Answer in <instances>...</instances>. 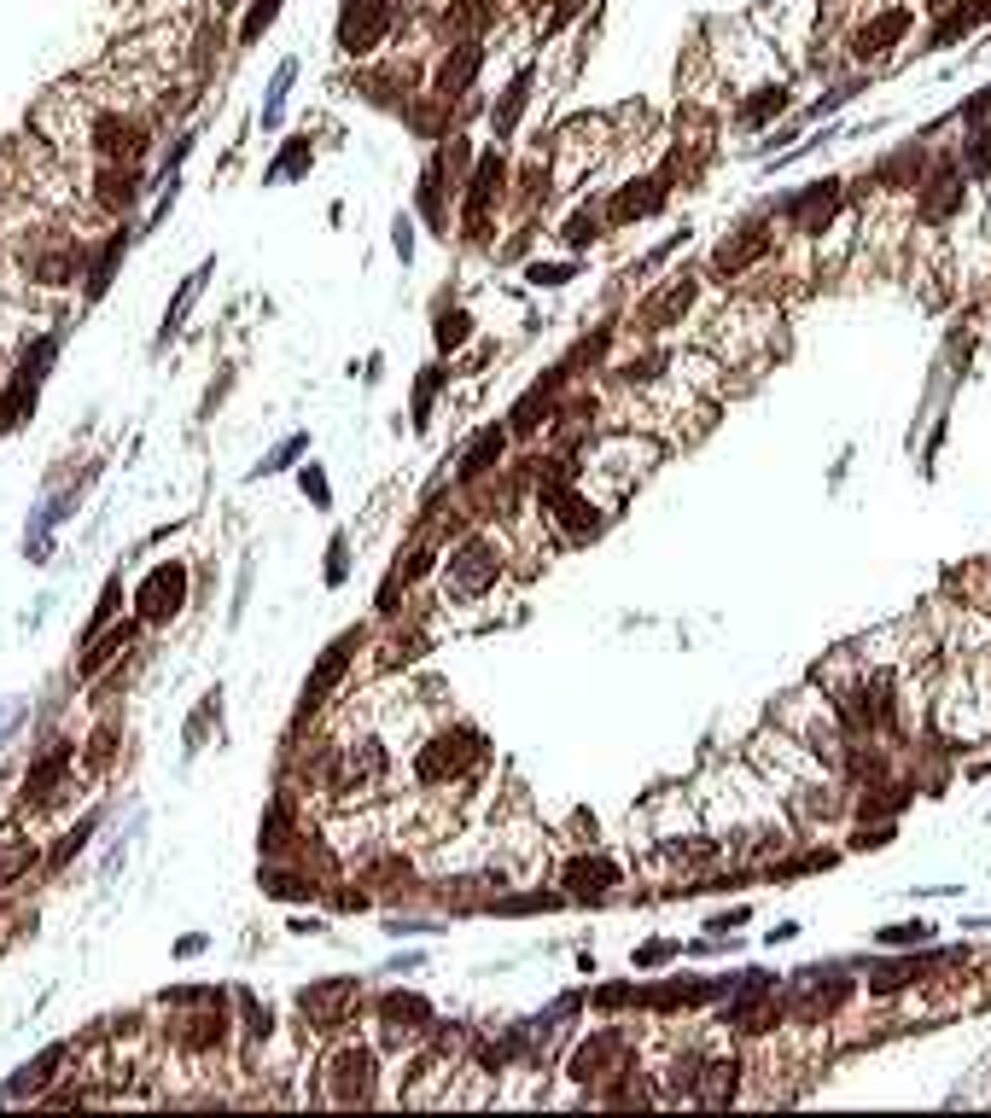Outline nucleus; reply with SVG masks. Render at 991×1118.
I'll return each mask as SVG.
<instances>
[{
	"label": "nucleus",
	"mask_w": 991,
	"mask_h": 1118,
	"mask_svg": "<svg viewBox=\"0 0 991 1118\" xmlns=\"http://www.w3.org/2000/svg\"><path fill=\"white\" fill-rule=\"evenodd\" d=\"M484 757V740L473 734V728H456V734H438V740H426L420 745V757H414V775L426 787H444V781H456V775H467Z\"/></svg>",
	"instance_id": "obj_1"
},
{
	"label": "nucleus",
	"mask_w": 991,
	"mask_h": 1118,
	"mask_svg": "<svg viewBox=\"0 0 991 1118\" xmlns=\"http://www.w3.org/2000/svg\"><path fill=\"white\" fill-rule=\"evenodd\" d=\"M501 578V554H496V542H484V536H467L456 554H449V571H444V583L456 588V595H484Z\"/></svg>",
	"instance_id": "obj_2"
},
{
	"label": "nucleus",
	"mask_w": 991,
	"mask_h": 1118,
	"mask_svg": "<svg viewBox=\"0 0 991 1118\" xmlns=\"http://www.w3.org/2000/svg\"><path fill=\"white\" fill-rule=\"evenodd\" d=\"M181 606H188V566H181V559L158 566L153 578L134 588V612H141V623H170Z\"/></svg>",
	"instance_id": "obj_3"
},
{
	"label": "nucleus",
	"mask_w": 991,
	"mask_h": 1118,
	"mask_svg": "<svg viewBox=\"0 0 991 1118\" xmlns=\"http://www.w3.org/2000/svg\"><path fill=\"white\" fill-rule=\"evenodd\" d=\"M327 1101L339 1107H356V1101H374V1048L345 1043L339 1055L327 1060Z\"/></svg>",
	"instance_id": "obj_4"
},
{
	"label": "nucleus",
	"mask_w": 991,
	"mask_h": 1118,
	"mask_svg": "<svg viewBox=\"0 0 991 1118\" xmlns=\"http://www.w3.org/2000/svg\"><path fill=\"white\" fill-rule=\"evenodd\" d=\"M362 1002V991H356V979H327V985H310L304 996H298V1008H304V1020L315 1031H339L350 1025V1008Z\"/></svg>",
	"instance_id": "obj_5"
},
{
	"label": "nucleus",
	"mask_w": 991,
	"mask_h": 1118,
	"mask_svg": "<svg viewBox=\"0 0 991 1118\" xmlns=\"http://www.w3.org/2000/svg\"><path fill=\"white\" fill-rule=\"evenodd\" d=\"M385 29H391V7H385V0H345V12H339V47L345 53H374Z\"/></svg>",
	"instance_id": "obj_6"
},
{
	"label": "nucleus",
	"mask_w": 991,
	"mask_h": 1118,
	"mask_svg": "<svg viewBox=\"0 0 991 1118\" xmlns=\"http://www.w3.org/2000/svg\"><path fill=\"white\" fill-rule=\"evenodd\" d=\"M956 205H963V169H956V163H939L933 175L921 181L916 216H921V222H945V216H956Z\"/></svg>",
	"instance_id": "obj_7"
},
{
	"label": "nucleus",
	"mask_w": 991,
	"mask_h": 1118,
	"mask_svg": "<svg viewBox=\"0 0 991 1118\" xmlns=\"http://www.w3.org/2000/svg\"><path fill=\"white\" fill-rule=\"evenodd\" d=\"M834 210H839V181H817L811 193H799L787 205V222H794V233H822L834 222Z\"/></svg>",
	"instance_id": "obj_8"
},
{
	"label": "nucleus",
	"mask_w": 991,
	"mask_h": 1118,
	"mask_svg": "<svg viewBox=\"0 0 991 1118\" xmlns=\"http://www.w3.org/2000/svg\"><path fill=\"white\" fill-rule=\"evenodd\" d=\"M501 181H508V163L491 151L473 175V193H467V240H484V216H491V198L501 193Z\"/></svg>",
	"instance_id": "obj_9"
},
{
	"label": "nucleus",
	"mask_w": 991,
	"mask_h": 1118,
	"mask_svg": "<svg viewBox=\"0 0 991 1118\" xmlns=\"http://www.w3.org/2000/svg\"><path fill=\"white\" fill-rule=\"evenodd\" d=\"M904 29H910V7L881 12L875 24H863L858 36H851V53H858V59H881L886 47H898V41H904Z\"/></svg>",
	"instance_id": "obj_10"
},
{
	"label": "nucleus",
	"mask_w": 991,
	"mask_h": 1118,
	"mask_svg": "<svg viewBox=\"0 0 991 1118\" xmlns=\"http://www.w3.org/2000/svg\"><path fill=\"white\" fill-rule=\"evenodd\" d=\"M356 647H362V635H356V630H350V635H339V641H333V647H327V658H322V665H315L310 688H304V717H310V710L327 700V688H333V682H339V676H345V665H350V653H356Z\"/></svg>",
	"instance_id": "obj_11"
},
{
	"label": "nucleus",
	"mask_w": 991,
	"mask_h": 1118,
	"mask_svg": "<svg viewBox=\"0 0 991 1118\" xmlns=\"http://www.w3.org/2000/svg\"><path fill=\"white\" fill-rule=\"evenodd\" d=\"M694 292H700V285L688 280V275H682V280H670V285H665V292L653 297V303H642V327H648V332L677 327V320L688 315V303H694Z\"/></svg>",
	"instance_id": "obj_12"
},
{
	"label": "nucleus",
	"mask_w": 991,
	"mask_h": 1118,
	"mask_svg": "<svg viewBox=\"0 0 991 1118\" xmlns=\"http://www.w3.org/2000/svg\"><path fill=\"white\" fill-rule=\"evenodd\" d=\"M764 251H770L764 222H747L741 233H735V240L717 245V257H712V263H717V275H741V268H747L752 257H764Z\"/></svg>",
	"instance_id": "obj_13"
},
{
	"label": "nucleus",
	"mask_w": 991,
	"mask_h": 1118,
	"mask_svg": "<svg viewBox=\"0 0 991 1118\" xmlns=\"http://www.w3.org/2000/svg\"><path fill=\"white\" fill-rule=\"evenodd\" d=\"M613 1055H625V1037H618V1031H595V1037L578 1048V1060H572V1078H578V1083L613 1078V1072H607V1060H613Z\"/></svg>",
	"instance_id": "obj_14"
},
{
	"label": "nucleus",
	"mask_w": 991,
	"mask_h": 1118,
	"mask_svg": "<svg viewBox=\"0 0 991 1118\" xmlns=\"http://www.w3.org/2000/svg\"><path fill=\"white\" fill-rule=\"evenodd\" d=\"M660 205H665V181H653V175H648V181H630L625 193L613 198V222H642V216H653Z\"/></svg>",
	"instance_id": "obj_15"
},
{
	"label": "nucleus",
	"mask_w": 991,
	"mask_h": 1118,
	"mask_svg": "<svg viewBox=\"0 0 991 1118\" xmlns=\"http://www.w3.org/2000/svg\"><path fill=\"white\" fill-rule=\"evenodd\" d=\"M379 1020H385V1031H391V1037H402V1031L414 1037V1031H426L432 1008L420 1002V996H402V991H391V996L379 1002Z\"/></svg>",
	"instance_id": "obj_16"
},
{
	"label": "nucleus",
	"mask_w": 991,
	"mask_h": 1118,
	"mask_svg": "<svg viewBox=\"0 0 991 1118\" xmlns=\"http://www.w3.org/2000/svg\"><path fill=\"white\" fill-rule=\"evenodd\" d=\"M735 1090H741V1060H712V1066L700 1072L694 1101H705V1107H724V1101H735Z\"/></svg>",
	"instance_id": "obj_17"
},
{
	"label": "nucleus",
	"mask_w": 991,
	"mask_h": 1118,
	"mask_svg": "<svg viewBox=\"0 0 991 1118\" xmlns=\"http://www.w3.org/2000/svg\"><path fill=\"white\" fill-rule=\"evenodd\" d=\"M618 879V868L607 856H578V862H566V886H572L578 897H601Z\"/></svg>",
	"instance_id": "obj_18"
},
{
	"label": "nucleus",
	"mask_w": 991,
	"mask_h": 1118,
	"mask_svg": "<svg viewBox=\"0 0 991 1118\" xmlns=\"http://www.w3.org/2000/svg\"><path fill=\"white\" fill-rule=\"evenodd\" d=\"M479 59H484V47H479V41H461V47H456V59H444V71H438V94H444V99H456L467 82H473Z\"/></svg>",
	"instance_id": "obj_19"
},
{
	"label": "nucleus",
	"mask_w": 991,
	"mask_h": 1118,
	"mask_svg": "<svg viewBox=\"0 0 991 1118\" xmlns=\"http://www.w3.org/2000/svg\"><path fill=\"white\" fill-rule=\"evenodd\" d=\"M64 1055H71V1048H64V1043H53V1048H47V1055H41L36 1066H24V1072L12 1078V1090H7V1095H41L47 1083L59 1078V1060H64Z\"/></svg>",
	"instance_id": "obj_20"
},
{
	"label": "nucleus",
	"mask_w": 991,
	"mask_h": 1118,
	"mask_svg": "<svg viewBox=\"0 0 991 1118\" xmlns=\"http://www.w3.org/2000/svg\"><path fill=\"white\" fill-rule=\"evenodd\" d=\"M29 862H36V844L7 827V834H0V886H12L19 874H29Z\"/></svg>",
	"instance_id": "obj_21"
},
{
	"label": "nucleus",
	"mask_w": 991,
	"mask_h": 1118,
	"mask_svg": "<svg viewBox=\"0 0 991 1118\" xmlns=\"http://www.w3.org/2000/svg\"><path fill=\"white\" fill-rule=\"evenodd\" d=\"M501 449H508V437L501 432H484V437H473V449L461 454V478H484L496 461H501Z\"/></svg>",
	"instance_id": "obj_22"
},
{
	"label": "nucleus",
	"mask_w": 991,
	"mask_h": 1118,
	"mask_svg": "<svg viewBox=\"0 0 991 1118\" xmlns=\"http://www.w3.org/2000/svg\"><path fill=\"white\" fill-rule=\"evenodd\" d=\"M525 94H531V71H519V76H513V88L501 94V111H496V141H508V134H513L519 111H525Z\"/></svg>",
	"instance_id": "obj_23"
},
{
	"label": "nucleus",
	"mask_w": 991,
	"mask_h": 1118,
	"mask_svg": "<svg viewBox=\"0 0 991 1118\" xmlns=\"http://www.w3.org/2000/svg\"><path fill=\"white\" fill-rule=\"evenodd\" d=\"M776 111H787V88H759L741 106V129H759V123H770Z\"/></svg>",
	"instance_id": "obj_24"
},
{
	"label": "nucleus",
	"mask_w": 991,
	"mask_h": 1118,
	"mask_svg": "<svg viewBox=\"0 0 991 1118\" xmlns=\"http://www.w3.org/2000/svg\"><path fill=\"white\" fill-rule=\"evenodd\" d=\"M129 641H134V623H123V630H111V635H106V641H99V647H94L88 658H82V665H76V670H82V676H99V670H106V665H111V658H117V653H123V647H129Z\"/></svg>",
	"instance_id": "obj_25"
},
{
	"label": "nucleus",
	"mask_w": 991,
	"mask_h": 1118,
	"mask_svg": "<svg viewBox=\"0 0 991 1118\" xmlns=\"http://www.w3.org/2000/svg\"><path fill=\"white\" fill-rule=\"evenodd\" d=\"M980 19H991V0H974L968 12H951V19L933 29V47H945V41H956V36H968V29L980 24Z\"/></svg>",
	"instance_id": "obj_26"
},
{
	"label": "nucleus",
	"mask_w": 991,
	"mask_h": 1118,
	"mask_svg": "<svg viewBox=\"0 0 991 1118\" xmlns=\"http://www.w3.org/2000/svg\"><path fill=\"white\" fill-rule=\"evenodd\" d=\"M205 275H210V268H198V275H188V280H181L176 303H170V309H164V338H170V332H181V315L193 309V297H198V285H205Z\"/></svg>",
	"instance_id": "obj_27"
},
{
	"label": "nucleus",
	"mask_w": 991,
	"mask_h": 1118,
	"mask_svg": "<svg viewBox=\"0 0 991 1118\" xmlns=\"http://www.w3.org/2000/svg\"><path fill=\"white\" fill-rule=\"evenodd\" d=\"M287 844H292V822H287V804H275V810L263 816V851L280 856Z\"/></svg>",
	"instance_id": "obj_28"
},
{
	"label": "nucleus",
	"mask_w": 991,
	"mask_h": 1118,
	"mask_svg": "<svg viewBox=\"0 0 991 1118\" xmlns=\"http://www.w3.org/2000/svg\"><path fill=\"white\" fill-rule=\"evenodd\" d=\"M292 76H298V64L287 59L275 71V88H268V106H263V129H275L280 123V111H287V88H292Z\"/></svg>",
	"instance_id": "obj_29"
},
{
	"label": "nucleus",
	"mask_w": 991,
	"mask_h": 1118,
	"mask_svg": "<svg viewBox=\"0 0 991 1118\" xmlns=\"http://www.w3.org/2000/svg\"><path fill=\"white\" fill-rule=\"evenodd\" d=\"M467 338H473V320H467V309H444V315H438V344H444V350H461Z\"/></svg>",
	"instance_id": "obj_30"
},
{
	"label": "nucleus",
	"mask_w": 991,
	"mask_h": 1118,
	"mask_svg": "<svg viewBox=\"0 0 991 1118\" xmlns=\"http://www.w3.org/2000/svg\"><path fill=\"white\" fill-rule=\"evenodd\" d=\"M275 12H280V0H251V12H245V24H240V41H257L268 24H275Z\"/></svg>",
	"instance_id": "obj_31"
},
{
	"label": "nucleus",
	"mask_w": 991,
	"mask_h": 1118,
	"mask_svg": "<svg viewBox=\"0 0 991 1118\" xmlns=\"http://www.w3.org/2000/svg\"><path fill=\"white\" fill-rule=\"evenodd\" d=\"M310 158H315L310 141H292L287 151H280V163L268 169V181H287V175H298V169H310Z\"/></svg>",
	"instance_id": "obj_32"
},
{
	"label": "nucleus",
	"mask_w": 991,
	"mask_h": 1118,
	"mask_svg": "<svg viewBox=\"0 0 991 1118\" xmlns=\"http://www.w3.org/2000/svg\"><path fill=\"white\" fill-rule=\"evenodd\" d=\"M240 1008H245V1031H251L257 1043H268V1031H275V1013L257 1008V996H240Z\"/></svg>",
	"instance_id": "obj_33"
},
{
	"label": "nucleus",
	"mask_w": 991,
	"mask_h": 1118,
	"mask_svg": "<svg viewBox=\"0 0 991 1118\" xmlns=\"http://www.w3.org/2000/svg\"><path fill=\"white\" fill-rule=\"evenodd\" d=\"M595 228H601V222H595V210H578L572 222H566V245H590V240H595Z\"/></svg>",
	"instance_id": "obj_34"
},
{
	"label": "nucleus",
	"mask_w": 991,
	"mask_h": 1118,
	"mask_svg": "<svg viewBox=\"0 0 991 1118\" xmlns=\"http://www.w3.org/2000/svg\"><path fill=\"white\" fill-rule=\"evenodd\" d=\"M928 932H933L928 921H910V926H886L881 938H886V944H928Z\"/></svg>",
	"instance_id": "obj_35"
},
{
	"label": "nucleus",
	"mask_w": 991,
	"mask_h": 1118,
	"mask_svg": "<svg viewBox=\"0 0 991 1118\" xmlns=\"http://www.w3.org/2000/svg\"><path fill=\"white\" fill-rule=\"evenodd\" d=\"M117 595H123V583L111 578V583H106V600H99V612H94V623H88V635H99V630L111 623V612H117Z\"/></svg>",
	"instance_id": "obj_36"
},
{
	"label": "nucleus",
	"mask_w": 991,
	"mask_h": 1118,
	"mask_svg": "<svg viewBox=\"0 0 991 1118\" xmlns=\"http://www.w3.org/2000/svg\"><path fill=\"white\" fill-rule=\"evenodd\" d=\"M986 117H991V88H980V94L963 106V123H968V129H986Z\"/></svg>",
	"instance_id": "obj_37"
},
{
	"label": "nucleus",
	"mask_w": 991,
	"mask_h": 1118,
	"mask_svg": "<svg viewBox=\"0 0 991 1118\" xmlns=\"http://www.w3.org/2000/svg\"><path fill=\"white\" fill-rule=\"evenodd\" d=\"M292 454H304V437H292V443H280V449H275V454H268V461L257 466V472H263V478H268V472H280V466L292 461Z\"/></svg>",
	"instance_id": "obj_38"
},
{
	"label": "nucleus",
	"mask_w": 991,
	"mask_h": 1118,
	"mask_svg": "<svg viewBox=\"0 0 991 1118\" xmlns=\"http://www.w3.org/2000/svg\"><path fill=\"white\" fill-rule=\"evenodd\" d=\"M531 280H536V285H566V280H572V268H560V263H548V268H543V263H536V268H531Z\"/></svg>",
	"instance_id": "obj_39"
},
{
	"label": "nucleus",
	"mask_w": 991,
	"mask_h": 1118,
	"mask_svg": "<svg viewBox=\"0 0 991 1118\" xmlns=\"http://www.w3.org/2000/svg\"><path fill=\"white\" fill-rule=\"evenodd\" d=\"M304 489H310L315 501H327V478H322V472H304Z\"/></svg>",
	"instance_id": "obj_40"
}]
</instances>
